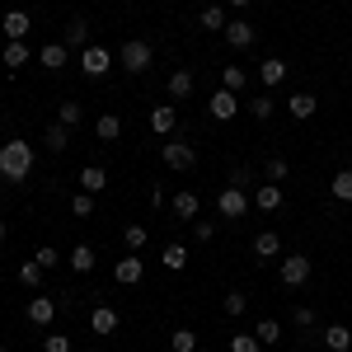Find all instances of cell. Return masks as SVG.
Masks as SVG:
<instances>
[{
    "instance_id": "6da1fadb",
    "label": "cell",
    "mask_w": 352,
    "mask_h": 352,
    "mask_svg": "<svg viewBox=\"0 0 352 352\" xmlns=\"http://www.w3.org/2000/svg\"><path fill=\"white\" fill-rule=\"evenodd\" d=\"M28 174H33V146L28 141H5L0 146V179H10V184H24Z\"/></svg>"
},
{
    "instance_id": "7a4b0ae2",
    "label": "cell",
    "mask_w": 352,
    "mask_h": 352,
    "mask_svg": "<svg viewBox=\"0 0 352 352\" xmlns=\"http://www.w3.org/2000/svg\"><path fill=\"white\" fill-rule=\"evenodd\" d=\"M118 61H122L132 76H141V71H151V61H155V47H151L146 38H127V43H122V52H118Z\"/></svg>"
},
{
    "instance_id": "3957f363",
    "label": "cell",
    "mask_w": 352,
    "mask_h": 352,
    "mask_svg": "<svg viewBox=\"0 0 352 352\" xmlns=\"http://www.w3.org/2000/svg\"><path fill=\"white\" fill-rule=\"evenodd\" d=\"M310 272H315L310 254H282V268H277L282 287H305V282H310Z\"/></svg>"
},
{
    "instance_id": "277c9868",
    "label": "cell",
    "mask_w": 352,
    "mask_h": 352,
    "mask_svg": "<svg viewBox=\"0 0 352 352\" xmlns=\"http://www.w3.org/2000/svg\"><path fill=\"white\" fill-rule=\"evenodd\" d=\"M80 71L89 76V80H104V76L113 71V52H109V47H99V43H89V47L80 52Z\"/></svg>"
},
{
    "instance_id": "5b68a950",
    "label": "cell",
    "mask_w": 352,
    "mask_h": 352,
    "mask_svg": "<svg viewBox=\"0 0 352 352\" xmlns=\"http://www.w3.org/2000/svg\"><path fill=\"white\" fill-rule=\"evenodd\" d=\"M254 207V197L244 188H221V197H217V212H221V221H240L244 212Z\"/></svg>"
},
{
    "instance_id": "8992f818",
    "label": "cell",
    "mask_w": 352,
    "mask_h": 352,
    "mask_svg": "<svg viewBox=\"0 0 352 352\" xmlns=\"http://www.w3.org/2000/svg\"><path fill=\"white\" fill-rule=\"evenodd\" d=\"M160 160H164V169H179V174H184V169L197 164V151H192L188 141H164V146H160Z\"/></svg>"
},
{
    "instance_id": "52a82bcc",
    "label": "cell",
    "mask_w": 352,
    "mask_h": 352,
    "mask_svg": "<svg viewBox=\"0 0 352 352\" xmlns=\"http://www.w3.org/2000/svg\"><path fill=\"white\" fill-rule=\"evenodd\" d=\"M118 324H122V320H118V310H113V305H94V310H89V333L109 338V333H118Z\"/></svg>"
},
{
    "instance_id": "ba28073f",
    "label": "cell",
    "mask_w": 352,
    "mask_h": 352,
    "mask_svg": "<svg viewBox=\"0 0 352 352\" xmlns=\"http://www.w3.org/2000/svg\"><path fill=\"white\" fill-rule=\"evenodd\" d=\"M207 109H212V118H217V122H230V118L240 113V94H230V89H217V94L207 99Z\"/></svg>"
},
{
    "instance_id": "9c48e42d",
    "label": "cell",
    "mask_w": 352,
    "mask_h": 352,
    "mask_svg": "<svg viewBox=\"0 0 352 352\" xmlns=\"http://www.w3.org/2000/svg\"><path fill=\"white\" fill-rule=\"evenodd\" d=\"M0 28H5V38H10V43H24L28 28H33V19H28V10H10V14L0 19Z\"/></svg>"
},
{
    "instance_id": "30bf717a",
    "label": "cell",
    "mask_w": 352,
    "mask_h": 352,
    "mask_svg": "<svg viewBox=\"0 0 352 352\" xmlns=\"http://www.w3.org/2000/svg\"><path fill=\"white\" fill-rule=\"evenodd\" d=\"M113 277H118L122 287H136V282L146 277V268H141V254H122V258H118V268H113Z\"/></svg>"
},
{
    "instance_id": "8fae6325",
    "label": "cell",
    "mask_w": 352,
    "mask_h": 352,
    "mask_svg": "<svg viewBox=\"0 0 352 352\" xmlns=\"http://www.w3.org/2000/svg\"><path fill=\"white\" fill-rule=\"evenodd\" d=\"M52 315H56V300L52 296H33V300H28V324L47 329V324H52Z\"/></svg>"
},
{
    "instance_id": "7c38bea8",
    "label": "cell",
    "mask_w": 352,
    "mask_h": 352,
    "mask_svg": "<svg viewBox=\"0 0 352 352\" xmlns=\"http://www.w3.org/2000/svg\"><path fill=\"white\" fill-rule=\"evenodd\" d=\"M174 127H179V113H174V104H155V109H151V132L169 136Z\"/></svg>"
},
{
    "instance_id": "4fadbf2b",
    "label": "cell",
    "mask_w": 352,
    "mask_h": 352,
    "mask_svg": "<svg viewBox=\"0 0 352 352\" xmlns=\"http://www.w3.org/2000/svg\"><path fill=\"white\" fill-rule=\"evenodd\" d=\"M109 188V169L104 164H85L80 169V192H104Z\"/></svg>"
},
{
    "instance_id": "5bb4252c",
    "label": "cell",
    "mask_w": 352,
    "mask_h": 352,
    "mask_svg": "<svg viewBox=\"0 0 352 352\" xmlns=\"http://www.w3.org/2000/svg\"><path fill=\"white\" fill-rule=\"evenodd\" d=\"M287 71H292V66H287V61H282V56H268V61H263V66H258V80L268 85V89H277V85L287 80Z\"/></svg>"
},
{
    "instance_id": "9a60e30c",
    "label": "cell",
    "mask_w": 352,
    "mask_h": 352,
    "mask_svg": "<svg viewBox=\"0 0 352 352\" xmlns=\"http://www.w3.org/2000/svg\"><path fill=\"white\" fill-rule=\"evenodd\" d=\"M315 109H320V104H315V94H310V89H300V94H292V99H287V113H292L296 122L315 118Z\"/></svg>"
},
{
    "instance_id": "2e32d148",
    "label": "cell",
    "mask_w": 352,
    "mask_h": 352,
    "mask_svg": "<svg viewBox=\"0 0 352 352\" xmlns=\"http://www.w3.org/2000/svg\"><path fill=\"white\" fill-rule=\"evenodd\" d=\"M254 207L258 212H277L282 207V184H258L254 188Z\"/></svg>"
},
{
    "instance_id": "e0dca14e",
    "label": "cell",
    "mask_w": 352,
    "mask_h": 352,
    "mask_svg": "<svg viewBox=\"0 0 352 352\" xmlns=\"http://www.w3.org/2000/svg\"><path fill=\"white\" fill-rule=\"evenodd\" d=\"M277 254H282L277 230H258V235H254V258H263V263H268V258H277Z\"/></svg>"
},
{
    "instance_id": "ac0fdd59",
    "label": "cell",
    "mask_w": 352,
    "mask_h": 352,
    "mask_svg": "<svg viewBox=\"0 0 352 352\" xmlns=\"http://www.w3.org/2000/svg\"><path fill=\"white\" fill-rule=\"evenodd\" d=\"M226 43H230V47H254V24H244V19H230V24H226Z\"/></svg>"
},
{
    "instance_id": "d6986e66",
    "label": "cell",
    "mask_w": 352,
    "mask_h": 352,
    "mask_svg": "<svg viewBox=\"0 0 352 352\" xmlns=\"http://www.w3.org/2000/svg\"><path fill=\"white\" fill-rule=\"evenodd\" d=\"M94 136H99L104 146H113V141L122 136V118H118V113H104V118H94Z\"/></svg>"
},
{
    "instance_id": "ffe728a7",
    "label": "cell",
    "mask_w": 352,
    "mask_h": 352,
    "mask_svg": "<svg viewBox=\"0 0 352 352\" xmlns=\"http://www.w3.org/2000/svg\"><path fill=\"white\" fill-rule=\"evenodd\" d=\"M66 263H71V272H94V263H99V254H94L89 244H76V249L66 254Z\"/></svg>"
},
{
    "instance_id": "44dd1931",
    "label": "cell",
    "mask_w": 352,
    "mask_h": 352,
    "mask_svg": "<svg viewBox=\"0 0 352 352\" xmlns=\"http://www.w3.org/2000/svg\"><path fill=\"white\" fill-rule=\"evenodd\" d=\"M324 348L329 352H352V329L348 324H329L324 329Z\"/></svg>"
},
{
    "instance_id": "7402d4cb",
    "label": "cell",
    "mask_w": 352,
    "mask_h": 352,
    "mask_svg": "<svg viewBox=\"0 0 352 352\" xmlns=\"http://www.w3.org/2000/svg\"><path fill=\"white\" fill-rule=\"evenodd\" d=\"M192 85H197V80H192V71H188V66H179V71L169 76V99H188Z\"/></svg>"
},
{
    "instance_id": "603a6c76",
    "label": "cell",
    "mask_w": 352,
    "mask_h": 352,
    "mask_svg": "<svg viewBox=\"0 0 352 352\" xmlns=\"http://www.w3.org/2000/svg\"><path fill=\"white\" fill-rule=\"evenodd\" d=\"M61 43H66V47H89V24H85V19H71V24H66V33H61Z\"/></svg>"
},
{
    "instance_id": "cb8c5ba5",
    "label": "cell",
    "mask_w": 352,
    "mask_h": 352,
    "mask_svg": "<svg viewBox=\"0 0 352 352\" xmlns=\"http://www.w3.org/2000/svg\"><path fill=\"white\" fill-rule=\"evenodd\" d=\"M66 56H71V47H66V43H47V47L38 52V61H43L47 71H61V66H66Z\"/></svg>"
},
{
    "instance_id": "d4e9b609",
    "label": "cell",
    "mask_w": 352,
    "mask_h": 352,
    "mask_svg": "<svg viewBox=\"0 0 352 352\" xmlns=\"http://www.w3.org/2000/svg\"><path fill=\"white\" fill-rule=\"evenodd\" d=\"M169 207H174V217H179V221H192L202 202H197V192H174V202H169Z\"/></svg>"
},
{
    "instance_id": "484cf974",
    "label": "cell",
    "mask_w": 352,
    "mask_h": 352,
    "mask_svg": "<svg viewBox=\"0 0 352 352\" xmlns=\"http://www.w3.org/2000/svg\"><path fill=\"white\" fill-rule=\"evenodd\" d=\"M244 85H249V71H244V66H226V71H221V89H230V94H240Z\"/></svg>"
},
{
    "instance_id": "4316f807",
    "label": "cell",
    "mask_w": 352,
    "mask_h": 352,
    "mask_svg": "<svg viewBox=\"0 0 352 352\" xmlns=\"http://www.w3.org/2000/svg\"><path fill=\"white\" fill-rule=\"evenodd\" d=\"M146 240H151V230H146V226H127V230H122V244H127V254H141V249H146Z\"/></svg>"
},
{
    "instance_id": "83f0119b",
    "label": "cell",
    "mask_w": 352,
    "mask_h": 352,
    "mask_svg": "<svg viewBox=\"0 0 352 352\" xmlns=\"http://www.w3.org/2000/svg\"><path fill=\"white\" fill-rule=\"evenodd\" d=\"M254 338H258L263 348H272V343H282V324H277V320H258V324H254Z\"/></svg>"
},
{
    "instance_id": "f1b7e54d",
    "label": "cell",
    "mask_w": 352,
    "mask_h": 352,
    "mask_svg": "<svg viewBox=\"0 0 352 352\" xmlns=\"http://www.w3.org/2000/svg\"><path fill=\"white\" fill-rule=\"evenodd\" d=\"M329 192H333L338 202H352V169H338V174L329 179Z\"/></svg>"
},
{
    "instance_id": "f546056e",
    "label": "cell",
    "mask_w": 352,
    "mask_h": 352,
    "mask_svg": "<svg viewBox=\"0 0 352 352\" xmlns=\"http://www.w3.org/2000/svg\"><path fill=\"white\" fill-rule=\"evenodd\" d=\"M66 146H71V127H61V122H52V127H47V151H52V155H61Z\"/></svg>"
},
{
    "instance_id": "4dcf8cb0",
    "label": "cell",
    "mask_w": 352,
    "mask_h": 352,
    "mask_svg": "<svg viewBox=\"0 0 352 352\" xmlns=\"http://www.w3.org/2000/svg\"><path fill=\"white\" fill-rule=\"evenodd\" d=\"M24 61H28V47H24V43H10V47L0 52V66H10V71H19Z\"/></svg>"
},
{
    "instance_id": "1f68e13d",
    "label": "cell",
    "mask_w": 352,
    "mask_h": 352,
    "mask_svg": "<svg viewBox=\"0 0 352 352\" xmlns=\"http://www.w3.org/2000/svg\"><path fill=\"white\" fill-rule=\"evenodd\" d=\"M287 174H292V164L282 160V155H272V160L263 164V184H282V179H287Z\"/></svg>"
},
{
    "instance_id": "d6a6232c",
    "label": "cell",
    "mask_w": 352,
    "mask_h": 352,
    "mask_svg": "<svg viewBox=\"0 0 352 352\" xmlns=\"http://www.w3.org/2000/svg\"><path fill=\"white\" fill-rule=\"evenodd\" d=\"M221 310H226L230 320H240L244 310H249V296H244V292H226V300H221Z\"/></svg>"
},
{
    "instance_id": "836d02e7",
    "label": "cell",
    "mask_w": 352,
    "mask_h": 352,
    "mask_svg": "<svg viewBox=\"0 0 352 352\" xmlns=\"http://www.w3.org/2000/svg\"><path fill=\"white\" fill-rule=\"evenodd\" d=\"M80 118H85V109H80V104H76V99H66V104L56 109V122H61V127H76Z\"/></svg>"
},
{
    "instance_id": "e575fe53",
    "label": "cell",
    "mask_w": 352,
    "mask_h": 352,
    "mask_svg": "<svg viewBox=\"0 0 352 352\" xmlns=\"http://www.w3.org/2000/svg\"><path fill=\"white\" fill-rule=\"evenodd\" d=\"M164 268H188V249H184V244H164Z\"/></svg>"
},
{
    "instance_id": "d590c367",
    "label": "cell",
    "mask_w": 352,
    "mask_h": 352,
    "mask_svg": "<svg viewBox=\"0 0 352 352\" xmlns=\"http://www.w3.org/2000/svg\"><path fill=\"white\" fill-rule=\"evenodd\" d=\"M169 348L174 352H192L197 348V333H192V329H174V333H169Z\"/></svg>"
},
{
    "instance_id": "8d00e7d4",
    "label": "cell",
    "mask_w": 352,
    "mask_h": 352,
    "mask_svg": "<svg viewBox=\"0 0 352 352\" xmlns=\"http://www.w3.org/2000/svg\"><path fill=\"white\" fill-rule=\"evenodd\" d=\"M19 282H24L28 292H38V287H43V268H38L33 258H28V263H19Z\"/></svg>"
},
{
    "instance_id": "74e56055",
    "label": "cell",
    "mask_w": 352,
    "mask_h": 352,
    "mask_svg": "<svg viewBox=\"0 0 352 352\" xmlns=\"http://www.w3.org/2000/svg\"><path fill=\"white\" fill-rule=\"evenodd\" d=\"M226 24H230V19H226L221 5H207V10H202V28H221V33H226Z\"/></svg>"
},
{
    "instance_id": "f35d334b",
    "label": "cell",
    "mask_w": 352,
    "mask_h": 352,
    "mask_svg": "<svg viewBox=\"0 0 352 352\" xmlns=\"http://www.w3.org/2000/svg\"><path fill=\"white\" fill-rule=\"evenodd\" d=\"M71 217H94V192H76L71 197Z\"/></svg>"
},
{
    "instance_id": "ab89813d",
    "label": "cell",
    "mask_w": 352,
    "mask_h": 352,
    "mask_svg": "<svg viewBox=\"0 0 352 352\" xmlns=\"http://www.w3.org/2000/svg\"><path fill=\"white\" fill-rule=\"evenodd\" d=\"M33 263L47 272V268H56V263H61V254H56L52 244H43V249H33Z\"/></svg>"
},
{
    "instance_id": "60d3db41",
    "label": "cell",
    "mask_w": 352,
    "mask_h": 352,
    "mask_svg": "<svg viewBox=\"0 0 352 352\" xmlns=\"http://www.w3.org/2000/svg\"><path fill=\"white\" fill-rule=\"evenodd\" d=\"M249 113H254L258 122H268V118H272V94H258V99H249Z\"/></svg>"
},
{
    "instance_id": "b9f144b4",
    "label": "cell",
    "mask_w": 352,
    "mask_h": 352,
    "mask_svg": "<svg viewBox=\"0 0 352 352\" xmlns=\"http://www.w3.org/2000/svg\"><path fill=\"white\" fill-rule=\"evenodd\" d=\"M192 240H197V244L217 240V221H192Z\"/></svg>"
},
{
    "instance_id": "7bdbcfd3",
    "label": "cell",
    "mask_w": 352,
    "mask_h": 352,
    "mask_svg": "<svg viewBox=\"0 0 352 352\" xmlns=\"http://www.w3.org/2000/svg\"><path fill=\"white\" fill-rule=\"evenodd\" d=\"M258 348H263V343H258L254 333H235V338H230V352H258Z\"/></svg>"
},
{
    "instance_id": "ee69618b",
    "label": "cell",
    "mask_w": 352,
    "mask_h": 352,
    "mask_svg": "<svg viewBox=\"0 0 352 352\" xmlns=\"http://www.w3.org/2000/svg\"><path fill=\"white\" fill-rule=\"evenodd\" d=\"M43 352H71V338L66 333H47L43 338Z\"/></svg>"
},
{
    "instance_id": "f6af8a7d",
    "label": "cell",
    "mask_w": 352,
    "mask_h": 352,
    "mask_svg": "<svg viewBox=\"0 0 352 352\" xmlns=\"http://www.w3.org/2000/svg\"><path fill=\"white\" fill-rule=\"evenodd\" d=\"M254 179H258V174H254V169H249V164H240V169H235V174H230V188H249V184H254Z\"/></svg>"
},
{
    "instance_id": "bcb514c9",
    "label": "cell",
    "mask_w": 352,
    "mask_h": 352,
    "mask_svg": "<svg viewBox=\"0 0 352 352\" xmlns=\"http://www.w3.org/2000/svg\"><path fill=\"white\" fill-rule=\"evenodd\" d=\"M292 324H296V329H310V324H315V310H310V305H296V310H292Z\"/></svg>"
},
{
    "instance_id": "7dc6e473",
    "label": "cell",
    "mask_w": 352,
    "mask_h": 352,
    "mask_svg": "<svg viewBox=\"0 0 352 352\" xmlns=\"http://www.w3.org/2000/svg\"><path fill=\"white\" fill-rule=\"evenodd\" d=\"M226 5H235V10H244V5H249V0H226Z\"/></svg>"
},
{
    "instance_id": "c3c4849f",
    "label": "cell",
    "mask_w": 352,
    "mask_h": 352,
    "mask_svg": "<svg viewBox=\"0 0 352 352\" xmlns=\"http://www.w3.org/2000/svg\"><path fill=\"white\" fill-rule=\"evenodd\" d=\"M0 240H5V217H0Z\"/></svg>"
},
{
    "instance_id": "681fc988",
    "label": "cell",
    "mask_w": 352,
    "mask_h": 352,
    "mask_svg": "<svg viewBox=\"0 0 352 352\" xmlns=\"http://www.w3.org/2000/svg\"><path fill=\"white\" fill-rule=\"evenodd\" d=\"M0 352H5V343H0Z\"/></svg>"
},
{
    "instance_id": "f907efd6",
    "label": "cell",
    "mask_w": 352,
    "mask_h": 352,
    "mask_svg": "<svg viewBox=\"0 0 352 352\" xmlns=\"http://www.w3.org/2000/svg\"><path fill=\"white\" fill-rule=\"evenodd\" d=\"M0 146H5V141H0Z\"/></svg>"
}]
</instances>
